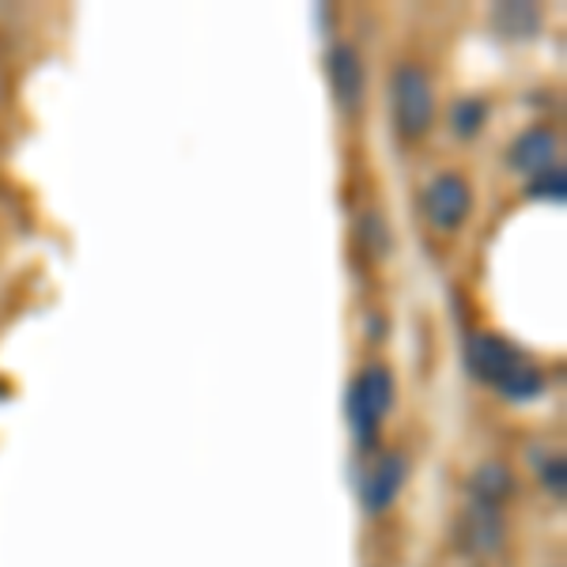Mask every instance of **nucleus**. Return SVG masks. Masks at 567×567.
<instances>
[{
	"instance_id": "obj_1",
	"label": "nucleus",
	"mask_w": 567,
	"mask_h": 567,
	"mask_svg": "<svg viewBox=\"0 0 567 567\" xmlns=\"http://www.w3.org/2000/svg\"><path fill=\"white\" fill-rule=\"evenodd\" d=\"M465 363H470L473 379L492 386L511 405H526L545 393L542 368H534L529 355H523V349L511 344L503 333H473L465 344Z\"/></svg>"
},
{
	"instance_id": "obj_2",
	"label": "nucleus",
	"mask_w": 567,
	"mask_h": 567,
	"mask_svg": "<svg viewBox=\"0 0 567 567\" xmlns=\"http://www.w3.org/2000/svg\"><path fill=\"white\" fill-rule=\"evenodd\" d=\"M393 401H398V382L386 363H368L349 386V427L360 451H374L379 446V432L386 424V416L393 413Z\"/></svg>"
},
{
	"instance_id": "obj_3",
	"label": "nucleus",
	"mask_w": 567,
	"mask_h": 567,
	"mask_svg": "<svg viewBox=\"0 0 567 567\" xmlns=\"http://www.w3.org/2000/svg\"><path fill=\"white\" fill-rule=\"evenodd\" d=\"M390 117L401 141H420L435 122V84L420 65H398L390 76Z\"/></svg>"
},
{
	"instance_id": "obj_4",
	"label": "nucleus",
	"mask_w": 567,
	"mask_h": 567,
	"mask_svg": "<svg viewBox=\"0 0 567 567\" xmlns=\"http://www.w3.org/2000/svg\"><path fill=\"white\" fill-rule=\"evenodd\" d=\"M409 484V458L401 451H382L374 454V462L363 470L360 477V507L363 515L379 518L386 515L393 503L401 499V492H405Z\"/></svg>"
},
{
	"instance_id": "obj_5",
	"label": "nucleus",
	"mask_w": 567,
	"mask_h": 567,
	"mask_svg": "<svg viewBox=\"0 0 567 567\" xmlns=\"http://www.w3.org/2000/svg\"><path fill=\"white\" fill-rule=\"evenodd\" d=\"M473 213V186L458 171H443L424 189V216L439 231H458Z\"/></svg>"
},
{
	"instance_id": "obj_6",
	"label": "nucleus",
	"mask_w": 567,
	"mask_h": 567,
	"mask_svg": "<svg viewBox=\"0 0 567 567\" xmlns=\"http://www.w3.org/2000/svg\"><path fill=\"white\" fill-rule=\"evenodd\" d=\"M326 72H329V87H333V103L352 114L363 103V91H368V72H363V58L360 50L349 42H337L326 58Z\"/></svg>"
},
{
	"instance_id": "obj_7",
	"label": "nucleus",
	"mask_w": 567,
	"mask_h": 567,
	"mask_svg": "<svg viewBox=\"0 0 567 567\" xmlns=\"http://www.w3.org/2000/svg\"><path fill=\"white\" fill-rule=\"evenodd\" d=\"M458 545L470 556L503 553V545H507V523H503V511L470 503V511L458 518Z\"/></svg>"
},
{
	"instance_id": "obj_8",
	"label": "nucleus",
	"mask_w": 567,
	"mask_h": 567,
	"mask_svg": "<svg viewBox=\"0 0 567 567\" xmlns=\"http://www.w3.org/2000/svg\"><path fill=\"white\" fill-rule=\"evenodd\" d=\"M465 492H470V499L481 503V507L503 511V503L515 499L518 477H515V470H511V465L503 462V458H484L477 470L470 473V481H465Z\"/></svg>"
},
{
	"instance_id": "obj_9",
	"label": "nucleus",
	"mask_w": 567,
	"mask_h": 567,
	"mask_svg": "<svg viewBox=\"0 0 567 567\" xmlns=\"http://www.w3.org/2000/svg\"><path fill=\"white\" fill-rule=\"evenodd\" d=\"M556 152H560L556 133L545 130V125H534V130H526L523 136H515L507 159L515 171H523V175L534 178V175H542V171L556 167Z\"/></svg>"
},
{
	"instance_id": "obj_10",
	"label": "nucleus",
	"mask_w": 567,
	"mask_h": 567,
	"mask_svg": "<svg viewBox=\"0 0 567 567\" xmlns=\"http://www.w3.org/2000/svg\"><path fill=\"white\" fill-rule=\"evenodd\" d=\"M492 27L503 34V39H534L542 31V12L534 4H518V0H507V4L492 8Z\"/></svg>"
},
{
	"instance_id": "obj_11",
	"label": "nucleus",
	"mask_w": 567,
	"mask_h": 567,
	"mask_svg": "<svg viewBox=\"0 0 567 567\" xmlns=\"http://www.w3.org/2000/svg\"><path fill=\"white\" fill-rule=\"evenodd\" d=\"M484 122H488V99L481 95H462L458 103L451 106V130L454 136H462V141H473Z\"/></svg>"
},
{
	"instance_id": "obj_12",
	"label": "nucleus",
	"mask_w": 567,
	"mask_h": 567,
	"mask_svg": "<svg viewBox=\"0 0 567 567\" xmlns=\"http://www.w3.org/2000/svg\"><path fill=\"white\" fill-rule=\"evenodd\" d=\"M537 477H542L545 496H553V499H564L567 496V462H564L560 451L545 454V462L537 465Z\"/></svg>"
},
{
	"instance_id": "obj_13",
	"label": "nucleus",
	"mask_w": 567,
	"mask_h": 567,
	"mask_svg": "<svg viewBox=\"0 0 567 567\" xmlns=\"http://www.w3.org/2000/svg\"><path fill=\"white\" fill-rule=\"evenodd\" d=\"M526 194L529 197H542V200H564L567 197V175H564L560 163H556V167H548V171H542V175L529 178Z\"/></svg>"
},
{
	"instance_id": "obj_14",
	"label": "nucleus",
	"mask_w": 567,
	"mask_h": 567,
	"mask_svg": "<svg viewBox=\"0 0 567 567\" xmlns=\"http://www.w3.org/2000/svg\"><path fill=\"white\" fill-rule=\"evenodd\" d=\"M360 235H363V243H374V250H386L390 246V231H386V224H382V216L379 213H363L360 219Z\"/></svg>"
}]
</instances>
